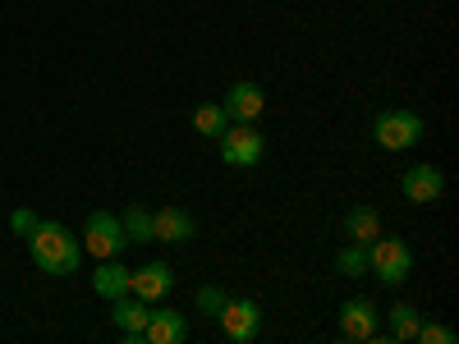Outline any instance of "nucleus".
I'll return each mask as SVG.
<instances>
[{"mask_svg":"<svg viewBox=\"0 0 459 344\" xmlns=\"http://www.w3.org/2000/svg\"><path fill=\"white\" fill-rule=\"evenodd\" d=\"M28 248H32L37 271H47V276H74L83 262V244L60 220H37V229L28 235Z\"/></svg>","mask_w":459,"mask_h":344,"instance_id":"nucleus-1","label":"nucleus"},{"mask_svg":"<svg viewBox=\"0 0 459 344\" xmlns=\"http://www.w3.org/2000/svg\"><path fill=\"white\" fill-rule=\"evenodd\" d=\"M423 133H428V125L418 110H381L372 120V138L386 151H409V147L423 142Z\"/></svg>","mask_w":459,"mask_h":344,"instance_id":"nucleus-2","label":"nucleus"},{"mask_svg":"<svg viewBox=\"0 0 459 344\" xmlns=\"http://www.w3.org/2000/svg\"><path fill=\"white\" fill-rule=\"evenodd\" d=\"M368 271L381 280V285H404L409 280V271H413V253H409V244L404 239H372L368 244Z\"/></svg>","mask_w":459,"mask_h":344,"instance_id":"nucleus-3","label":"nucleus"},{"mask_svg":"<svg viewBox=\"0 0 459 344\" xmlns=\"http://www.w3.org/2000/svg\"><path fill=\"white\" fill-rule=\"evenodd\" d=\"M216 142H221V161L230 170H253L266 151V138L257 133V125H225Z\"/></svg>","mask_w":459,"mask_h":344,"instance_id":"nucleus-4","label":"nucleus"},{"mask_svg":"<svg viewBox=\"0 0 459 344\" xmlns=\"http://www.w3.org/2000/svg\"><path fill=\"white\" fill-rule=\"evenodd\" d=\"M125 248H129V239H125L120 216H110V211H92V216H88V225H83V253H92V257L101 262V257H120Z\"/></svg>","mask_w":459,"mask_h":344,"instance_id":"nucleus-5","label":"nucleus"},{"mask_svg":"<svg viewBox=\"0 0 459 344\" xmlns=\"http://www.w3.org/2000/svg\"><path fill=\"white\" fill-rule=\"evenodd\" d=\"M221 331L225 340H235V344H253L257 331H262V308L253 298H225V308H221Z\"/></svg>","mask_w":459,"mask_h":344,"instance_id":"nucleus-6","label":"nucleus"},{"mask_svg":"<svg viewBox=\"0 0 459 344\" xmlns=\"http://www.w3.org/2000/svg\"><path fill=\"white\" fill-rule=\"evenodd\" d=\"M175 289V271H170V262H143L138 271H129V294H138L143 303H166Z\"/></svg>","mask_w":459,"mask_h":344,"instance_id":"nucleus-7","label":"nucleus"},{"mask_svg":"<svg viewBox=\"0 0 459 344\" xmlns=\"http://www.w3.org/2000/svg\"><path fill=\"white\" fill-rule=\"evenodd\" d=\"M377 326H381V308L372 298H350L340 303V335L344 340H377Z\"/></svg>","mask_w":459,"mask_h":344,"instance_id":"nucleus-8","label":"nucleus"},{"mask_svg":"<svg viewBox=\"0 0 459 344\" xmlns=\"http://www.w3.org/2000/svg\"><path fill=\"white\" fill-rule=\"evenodd\" d=\"M400 194H404L409 202H418V207H428V202H437V198L446 194V175H441L432 161H418V166H409V170H404Z\"/></svg>","mask_w":459,"mask_h":344,"instance_id":"nucleus-9","label":"nucleus"},{"mask_svg":"<svg viewBox=\"0 0 459 344\" xmlns=\"http://www.w3.org/2000/svg\"><path fill=\"white\" fill-rule=\"evenodd\" d=\"M225 115H230V125H257V115L266 110V92L257 88V83H235V88H230L225 92Z\"/></svg>","mask_w":459,"mask_h":344,"instance_id":"nucleus-10","label":"nucleus"},{"mask_svg":"<svg viewBox=\"0 0 459 344\" xmlns=\"http://www.w3.org/2000/svg\"><path fill=\"white\" fill-rule=\"evenodd\" d=\"M198 235V220L188 216L184 207H161V211H152V239H161V244H188Z\"/></svg>","mask_w":459,"mask_h":344,"instance_id":"nucleus-11","label":"nucleus"},{"mask_svg":"<svg viewBox=\"0 0 459 344\" xmlns=\"http://www.w3.org/2000/svg\"><path fill=\"white\" fill-rule=\"evenodd\" d=\"M143 340H152V344H184V340H188V322H184V313H175V308H152Z\"/></svg>","mask_w":459,"mask_h":344,"instance_id":"nucleus-12","label":"nucleus"},{"mask_svg":"<svg viewBox=\"0 0 459 344\" xmlns=\"http://www.w3.org/2000/svg\"><path fill=\"white\" fill-rule=\"evenodd\" d=\"M115 308H110V322L120 326L125 335H143L147 331V317H152V308L138 298V294H120V298H110Z\"/></svg>","mask_w":459,"mask_h":344,"instance_id":"nucleus-13","label":"nucleus"},{"mask_svg":"<svg viewBox=\"0 0 459 344\" xmlns=\"http://www.w3.org/2000/svg\"><path fill=\"white\" fill-rule=\"evenodd\" d=\"M92 289H97L101 298H120V294H129V266H125L120 257H101V262H97V271H92Z\"/></svg>","mask_w":459,"mask_h":344,"instance_id":"nucleus-14","label":"nucleus"},{"mask_svg":"<svg viewBox=\"0 0 459 344\" xmlns=\"http://www.w3.org/2000/svg\"><path fill=\"white\" fill-rule=\"evenodd\" d=\"M344 235H350L354 244H372V239L381 235L377 207H350V211H344Z\"/></svg>","mask_w":459,"mask_h":344,"instance_id":"nucleus-15","label":"nucleus"},{"mask_svg":"<svg viewBox=\"0 0 459 344\" xmlns=\"http://www.w3.org/2000/svg\"><path fill=\"white\" fill-rule=\"evenodd\" d=\"M225 125H230V115H225V106H221V101H203V106L194 110V129H198L203 138H221V133H225Z\"/></svg>","mask_w":459,"mask_h":344,"instance_id":"nucleus-16","label":"nucleus"},{"mask_svg":"<svg viewBox=\"0 0 459 344\" xmlns=\"http://www.w3.org/2000/svg\"><path fill=\"white\" fill-rule=\"evenodd\" d=\"M335 271L340 276H350V280H359V276H368V244H344L340 253H335Z\"/></svg>","mask_w":459,"mask_h":344,"instance_id":"nucleus-17","label":"nucleus"},{"mask_svg":"<svg viewBox=\"0 0 459 344\" xmlns=\"http://www.w3.org/2000/svg\"><path fill=\"white\" fill-rule=\"evenodd\" d=\"M120 225H125V239H129V244H152V211H147L143 202H134V207L120 216Z\"/></svg>","mask_w":459,"mask_h":344,"instance_id":"nucleus-18","label":"nucleus"},{"mask_svg":"<svg viewBox=\"0 0 459 344\" xmlns=\"http://www.w3.org/2000/svg\"><path fill=\"white\" fill-rule=\"evenodd\" d=\"M391 322V340H413L418 335V322H423V313L413 308V303H395V308L386 313Z\"/></svg>","mask_w":459,"mask_h":344,"instance_id":"nucleus-19","label":"nucleus"},{"mask_svg":"<svg viewBox=\"0 0 459 344\" xmlns=\"http://www.w3.org/2000/svg\"><path fill=\"white\" fill-rule=\"evenodd\" d=\"M225 298H230V294H225L221 285H203V289H198V313H203L207 322H216L221 308H225Z\"/></svg>","mask_w":459,"mask_h":344,"instance_id":"nucleus-20","label":"nucleus"},{"mask_svg":"<svg viewBox=\"0 0 459 344\" xmlns=\"http://www.w3.org/2000/svg\"><path fill=\"white\" fill-rule=\"evenodd\" d=\"M413 340H423V344H455L459 335L450 326H437V322H418V335Z\"/></svg>","mask_w":459,"mask_h":344,"instance_id":"nucleus-21","label":"nucleus"},{"mask_svg":"<svg viewBox=\"0 0 459 344\" xmlns=\"http://www.w3.org/2000/svg\"><path fill=\"white\" fill-rule=\"evenodd\" d=\"M37 220H42V216H37V211H28V207L10 211V229H14L19 239H28V235H32V229H37Z\"/></svg>","mask_w":459,"mask_h":344,"instance_id":"nucleus-22","label":"nucleus"}]
</instances>
